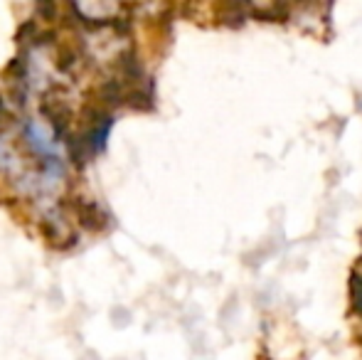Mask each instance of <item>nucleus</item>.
<instances>
[{
  "label": "nucleus",
  "mask_w": 362,
  "mask_h": 360,
  "mask_svg": "<svg viewBox=\"0 0 362 360\" xmlns=\"http://www.w3.org/2000/svg\"><path fill=\"white\" fill-rule=\"evenodd\" d=\"M350 289H353V303H355V308H358V311L362 313V277H360V274H353Z\"/></svg>",
  "instance_id": "obj_1"
}]
</instances>
